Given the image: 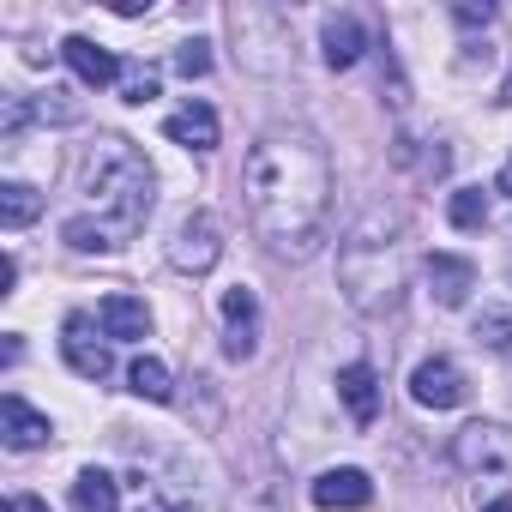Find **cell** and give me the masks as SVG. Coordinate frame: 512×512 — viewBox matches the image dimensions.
I'll return each mask as SVG.
<instances>
[{
    "mask_svg": "<svg viewBox=\"0 0 512 512\" xmlns=\"http://www.w3.org/2000/svg\"><path fill=\"white\" fill-rule=\"evenodd\" d=\"M247 217L278 260H314L332 217V163L308 127H272L241 169Z\"/></svg>",
    "mask_w": 512,
    "mask_h": 512,
    "instance_id": "cell-1",
    "label": "cell"
},
{
    "mask_svg": "<svg viewBox=\"0 0 512 512\" xmlns=\"http://www.w3.org/2000/svg\"><path fill=\"white\" fill-rule=\"evenodd\" d=\"M79 193H85V211L61 223V241L79 253H121L157 205V175L133 139L103 133L79 163Z\"/></svg>",
    "mask_w": 512,
    "mask_h": 512,
    "instance_id": "cell-2",
    "label": "cell"
},
{
    "mask_svg": "<svg viewBox=\"0 0 512 512\" xmlns=\"http://www.w3.org/2000/svg\"><path fill=\"white\" fill-rule=\"evenodd\" d=\"M338 284L356 314H392L404 296V217L392 205L362 211L338 247Z\"/></svg>",
    "mask_w": 512,
    "mask_h": 512,
    "instance_id": "cell-3",
    "label": "cell"
},
{
    "mask_svg": "<svg viewBox=\"0 0 512 512\" xmlns=\"http://www.w3.org/2000/svg\"><path fill=\"white\" fill-rule=\"evenodd\" d=\"M127 512H199V482L175 452L133 446L127 470Z\"/></svg>",
    "mask_w": 512,
    "mask_h": 512,
    "instance_id": "cell-4",
    "label": "cell"
},
{
    "mask_svg": "<svg viewBox=\"0 0 512 512\" xmlns=\"http://www.w3.org/2000/svg\"><path fill=\"white\" fill-rule=\"evenodd\" d=\"M229 31H235V55L247 73L278 79L290 67V19L278 7H229Z\"/></svg>",
    "mask_w": 512,
    "mask_h": 512,
    "instance_id": "cell-5",
    "label": "cell"
},
{
    "mask_svg": "<svg viewBox=\"0 0 512 512\" xmlns=\"http://www.w3.org/2000/svg\"><path fill=\"white\" fill-rule=\"evenodd\" d=\"M217 260H223V223L211 211H187L175 241H169V266L187 272V278H205Z\"/></svg>",
    "mask_w": 512,
    "mask_h": 512,
    "instance_id": "cell-6",
    "label": "cell"
},
{
    "mask_svg": "<svg viewBox=\"0 0 512 512\" xmlns=\"http://www.w3.org/2000/svg\"><path fill=\"white\" fill-rule=\"evenodd\" d=\"M452 458L470 476H500L512 464V428L506 422H470L452 434Z\"/></svg>",
    "mask_w": 512,
    "mask_h": 512,
    "instance_id": "cell-7",
    "label": "cell"
},
{
    "mask_svg": "<svg viewBox=\"0 0 512 512\" xmlns=\"http://www.w3.org/2000/svg\"><path fill=\"white\" fill-rule=\"evenodd\" d=\"M61 356L79 380H109L115 374V356H109V332L91 320V314H73L61 326Z\"/></svg>",
    "mask_w": 512,
    "mask_h": 512,
    "instance_id": "cell-8",
    "label": "cell"
},
{
    "mask_svg": "<svg viewBox=\"0 0 512 512\" xmlns=\"http://www.w3.org/2000/svg\"><path fill=\"white\" fill-rule=\"evenodd\" d=\"M410 398H416L422 410H458V404L470 398V386H464L458 362L428 356V362H416V374H410Z\"/></svg>",
    "mask_w": 512,
    "mask_h": 512,
    "instance_id": "cell-9",
    "label": "cell"
},
{
    "mask_svg": "<svg viewBox=\"0 0 512 512\" xmlns=\"http://www.w3.org/2000/svg\"><path fill=\"white\" fill-rule=\"evenodd\" d=\"M253 350H260V302H253V290H223V356L229 362H247Z\"/></svg>",
    "mask_w": 512,
    "mask_h": 512,
    "instance_id": "cell-10",
    "label": "cell"
},
{
    "mask_svg": "<svg viewBox=\"0 0 512 512\" xmlns=\"http://www.w3.org/2000/svg\"><path fill=\"white\" fill-rule=\"evenodd\" d=\"M308 500H314L320 512H362V506H374V482H368V470H356V464H338V470L314 476Z\"/></svg>",
    "mask_w": 512,
    "mask_h": 512,
    "instance_id": "cell-11",
    "label": "cell"
},
{
    "mask_svg": "<svg viewBox=\"0 0 512 512\" xmlns=\"http://www.w3.org/2000/svg\"><path fill=\"white\" fill-rule=\"evenodd\" d=\"M0 434H7L13 452H37V446L55 440V422H49L43 410H31L19 392H7V398H0Z\"/></svg>",
    "mask_w": 512,
    "mask_h": 512,
    "instance_id": "cell-12",
    "label": "cell"
},
{
    "mask_svg": "<svg viewBox=\"0 0 512 512\" xmlns=\"http://www.w3.org/2000/svg\"><path fill=\"white\" fill-rule=\"evenodd\" d=\"M422 278H428V290H434L440 308H464L470 290H476V266L458 260V253H428V260H422Z\"/></svg>",
    "mask_w": 512,
    "mask_h": 512,
    "instance_id": "cell-13",
    "label": "cell"
},
{
    "mask_svg": "<svg viewBox=\"0 0 512 512\" xmlns=\"http://www.w3.org/2000/svg\"><path fill=\"white\" fill-rule=\"evenodd\" d=\"M61 61H67V67L79 73V85H91V91H103V85H115V79L127 73V67H121L103 43H91V37H67V43H61Z\"/></svg>",
    "mask_w": 512,
    "mask_h": 512,
    "instance_id": "cell-14",
    "label": "cell"
},
{
    "mask_svg": "<svg viewBox=\"0 0 512 512\" xmlns=\"http://www.w3.org/2000/svg\"><path fill=\"white\" fill-rule=\"evenodd\" d=\"M338 398H344L350 422H356V428H368V422L380 416V380H374V368H368V362L338 368Z\"/></svg>",
    "mask_w": 512,
    "mask_h": 512,
    "instance_id": "cell-15",
    "label": "cell"
},
{
    "mask_svg": "<svg viewBox=\"0 0 512 512\" xmlns=\"http://www.w3.org/2000/svg\"><path fill=\"white\" fill-rule=\"evenodd\" d=\"M163 133H169L175 145H187V151H217V109H211V103H181V109L163 121Z\"/></svg>",
    "mask_w": 512,
    "mask_h": 512,
    "instance_id": "cell-16",
    "label": "cell"
},
{
    "mask_svg": "<svg viewBox=\"0 0 512 512\" xmlns=\"http://www.w3.org/2000/svg\"><path fill=\"white\" fill-rule=\"evenodd\" d=\"M97 326H103L109 338H145V332H151V308H145L139 296H103V302H97Z\"/></svg>",
    "mask_w": 512,
    "mask_h": 512,
    "instance_id": "cell-17",
    "label": "cell"
},
{
    "mask_svg": "<svg viewBox=\"0 0 512 512\" xmlns=\"http://www.w3.org/2000/svg\"><path fill=\"white\" fill-rule=\"evenodd\" d=\"M73 512H127V500H121V482L109 476V470H79L73 476Z\"/></svg>",
    "mask_w": 512,
    "mask_h": 512,
    "instance_id": "cell-18",
    "label": "cell"
},
{
    "mask_svg": "<svg viewBox=\"0 0 512 512\" xmlns=\"http://www.w3.org/2000/svg\"><path fill=\"white\" fill-rule=\"evenodd\" d=\"M320 43H326V67H356L362 61V25L350 19V13H338V19H326V31H320Z\"/></svg>",
    "mask_w": 512,
    "mask_h": 512,
    "instance_id": "cell-19",
    "label": "cell"
},
{
    "mask_svg": "<svg viewBox=\"0 0 512 512\" xmlns=\"http://www.w3.org/2000/svg\"><path fill=\"white\" fill-rule=\"evenodd\" d=\"M127 386H133V398H151V404H169V398H175L169 368H163L157 356H139V362L127 368Z\"/></svg>",
    "mask_w": 512,
    "mask_h": 512,
    "instance_id": "cell-20",
    "label": "cell"
},
{
    "mask_svg": "<svg viewBox=\"0 0 512 512\" xmlns=\"http://www.w3.org/2000/svg\"><path fill=\"white\" fill-rule=\"evenodd\" d=\"M37 211H43L37 187H25V181H7V187H0V223H7V229H25Z\"/></svg>",
    "mask_w": 512,
    "mask_h": 512,
    "instance_id": "cell-21",
    "label": "cell"
},
{
    "mask_svg": "<svg viewBox=\"0 0 512 512\" xmlns=\"http://www.w3.org/2000/svg\"><path fill=\"white\" fill-rule=\"evenodd\" d=\"M446 211H452L458 229H482V223H488V199H482V187H458Z\"/></svg>",
    "mask_w": 512,
    "mask_h": 512,
    "instance_id": "cell-22",
    "label": "cell"
},
{
    "mask_svg": "<svg viewBox=\"0 0 512 512\" xmlns=\"http://www.w3.org/2000/svg\"><path fill=\"white\" fill-rule=\"evenodd\" d=\"M476 338H482L488 350H500V356L512 362V314H500V308H488V314L476 320Z\"/></svg>",
    "mask_w": 512,
    "mask_h": 512,
    "instance_id": "cell-23",
    "label": "cell"
},
{
    "mask_svg": "<svg viewBox=\"0 0 512 512\" xmlns=\"http://www.w3.org/2000/svg\"><path fill=\"white\" fill-rule=\"evenodd\" d=\"M175 73H181V79H205V73H211V43H199V37L181 43V49H175Z\"/></svg>",
    "mask_w": 512,
    "mask_h": 512,
    "instance_id": "cell-24",
    "label": "cell"
},
{
    "mask_svg": "<svg viewBox=\"0 0 512 512\" xmlns=\"http://www.w3.org/2000/svg\"><path fill=\"white\" fill-rule=\"evenodd\" d=\"M121 91H127V103H151L157 97V67H127L121 73Z\"/></svg>",
    "mask_w": 512,
    "mask_h": 512,
    "instance_id": "cell-25",
    "label": "cell"
},
{
    "mask_svg": "<svg viewBox=\"0 0 512 512\" xmlns=\"http://www.w3.org/2000/svg\"><path fill=\"white\" fill-rule=\"evenodd\" d=\"M7 512H49V500H37V494H13Z\"/></svg>",
    "mask_w": 512,
    "mask_h": 512,
    "instance_id": "cell-26",
    "label": "cell"
},
{
    "mask_svg": "<svg viewBox=\"0 0 512 512\" xmlns=\"http://www.w3.org/2000/svg\"><path fill=\"white\" fill-rule=\"evenodd\" d=\"M494 19V7H458V25H488Z\"/></svg>",
    "mask_w": 512,
    "mask_h": 512,
    "instance_id": "cell-27",
    "label": "cell"
},
{
    "mask_svg": "<svg viewBox=\"0 0 512 512\" xmlns=\"http://www.w3.org/2000/svg\"><path fill=\"white\" fill-rule=\"evenodd\" d=\"M500 193H512V157H506V169H500Z\"/></svg>",
    "mask_w": 512,
    "mask_h": 512,
    "instance_id": "cell-28",
    "label": "cell"
},
{
    "mask_svg": "<svg viewBox=\"0 0 512 512\" xmlns=\"http://www.w3.org/2000/svg\"><path fill=\"white\" fill-rule=\"evenodd\" d=\"M500 103H512V73H506V85H500Z\"/></svg>",
    "mask_w": 512,
    "mask_h": 512,
    "instance_id": "cell-29",
    "label": "cell"
},
{
    "mask_svg": "<svg viewBox=\"0 0 512 512\" xmlns=\"http://www.w3.org/2000/svg\"><path fill=\"white\" fill-rule=\"evenodd\" d=\"M488 512H512V500H494V506H488Z\"/></svg>",
    "mask_w": 512,
    "mask_h": 512,
    "instance_id": "cell-30",
    "label": "cell"
}]
</instances>
